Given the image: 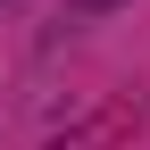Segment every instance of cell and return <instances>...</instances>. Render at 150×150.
I'll use <instances>...</instances> for the list:
<instances>
[{
	"instance_id": "1",
	"label": "cell",
	"mask_w": 150,
	"mask_h": 150,
	"mask_svg": "<svg viewBox=\"0 0 150 150\" xmlns=\"http://www.w3.org/2000/svg\"><path fill=\"white\" fill-rule=\"evenodd\" d=\"M83 8H108V0H83Z\"/></svg>"
}]
</instances>
